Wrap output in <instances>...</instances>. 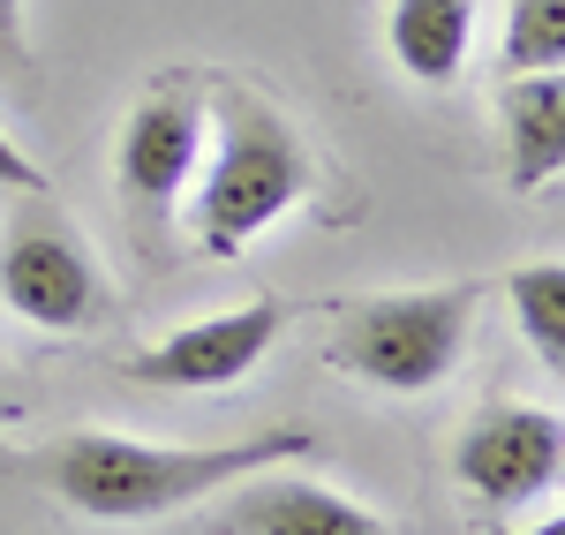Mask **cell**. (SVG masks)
<instances>
[{
  "mask_svg": "<svg viewBox=\"0 0 565 535\" xmlns=\"http://www.w3.org/2000/svg\"><path fill=\"white\" fill-rule=\"evenodd\" d=\"M309 452H317V430H302V422L249 430V438H226V446H151V438H121V430H68L39 460V475L53 483V497L68 513L136 528V521L189 513L212 491H234L264 468H287Z\"/></svg>",
  "mask_w": 565,
  "mask_h": 535,
  "instance_id": "obj_1",
  "label": "cell"
},
{
  "mask_svg": "<svg viewBox=\"0 0 565 535\" xmlns=\"http://www.w3.org/2000/svg\"><path fill=\"white\" fill-rule=\"evenodd\" d=\"M309 196V143L279 106L242 84L204 90V159L189 181V242L204 257H242L271 220Z\"/></svg>",
  "mask_w": 565,
  "mask_h": 535,
  "instance_id": "obj_2",
  "label": "cell"
},
{
  "mask_svg": "<svg viewBox=\"0 0 565 535\" xmlns=\"http://www.w3.org/2000/svg\"><path fill=\"white\" fill-rule=\"evenodd\" d=\"M476 310H482V279L370 295V302L340 310L332 362L362 385H377V393H437L468 355Z\"/></svg>",
  "mask_w": 565,
  "mask_h": 535,
  "instance_id": "obj_3",
  "label": "cell"
},
{
  "mask_svg": "<svg viewBox=\"0 0 565 535\" xmlns=\"http://www.w3.org/2000/svg\"><path fill=\"white\" fill-rule=\"evenodd\" d=\"M0 302L53 340H76L114 317V279L98 271L90 242L45 196H23L0 234Z\"/></svg>",
  "mask_w": 565,
  "mask_h": 535,
  "instance_id": "obj_4",
  "label": "cell"
},
{
  "mask_svg": "<svg viewBox=\"0 0 565 535\" xmlns=\"http://www.w3.org/2000/svg\"><path fill=\"white\" fill-rule=\"evenodd\" d=\"M196 159H204V84L196 76H159L129 106L121 121V143H114V189L129 204V220L143 234H167L196 181Z\"/></svg>",
  "mask_w": 565,
  "mask_h": 535,
  "instance_id": "obj_5",
  "label": "cell"
},
{
  "mask_svg": "<svg viewBox=\"0 0 565 535\" xmlns=\"http://www.w3.org/2000/svg\"><path fill=\"white\" fill-rule=\"evenodd\" d=\"M460 491L476 497L482 513H535V497L558 491L565 475V422L558 407H527V400H490L460 430L452 452Z\"/></svg>",
  "mask_w": 565,
  "mask_h": 535,
  "instance_id": "obj_6",
  "label": "cell"
},
{
  "mask_svg": "<svg viewBox=\"0 0 565 535\" xmlns=\"http://www.w3.org/2000/svg\"><path fill=\"white\" fill-rule=\"evenodd\" d=\"M287 332V302H242V310H212L196 324H181L167 340H151L143 355H129V377L136 385H159V393H226L257 370Z\"/></svg>",
  "mask_w": 565,
  "mask_h": 535,
  "instance_id": "obj_7",
  "label": "cell"
},
{
  "mask_svg": "<svg viewBox=\"0 0 565 535\" xmlns=\"http://www.w3.org/2000/svg\"><path fill=\"white\" fill-rule=\"evenodd\" d=\"M234 513H226V535H385V521L370 505L340 497L332 483H309V475H249L234 483Z\"/></svg>",
  "mask_w": 565,
  "mask_h": 535,
  "instance_id": "obj_8",
  "label": "cell"
},
{
  "mask_svg": "<svg viewBox=\"0 0 565 535\" xmlns=\"http://www.w3.org/2000/svg\"><path fill=\"white\" fill-rule=\"evenodd\" d=\"M565 167V84L558 68H527L505 84V181L535 196Z\"/></svg>",
  "mask_w": 565,
  "mask_h": 535,
  "instance_id": "obj_9",
  "label": "cell"
},
{
  "mask_svg": "<svg viewBox=\"0 0 565 535\" xmlns=\"http://www.w3.org/2000/svg\"><path fill=\"white\" fill-rule=\"evenodd\" d=\"M385 45L399 61V76H415L430 90L460 84V68L476 53V0H392Z\"/></svg>",
  "mask_w": 565,
  "mask_h": 535,
  "instance_id": "obj_10",
  "label": "cell"
},
{
  "mask_svg": "<svg viewBox=\"0 0 565 535\" xmlns=\"http://www.w3.org/2000/svg\"><path fill=\"white\" fill-rule=\"evenodd\" d=\"M505 302H513L521 340L558 370L565 362V257H527V265H513L505 271Z\"/></svg>",
  "mask_w": 565,
  "mask_h": 535,
  "instance_id": "obj_11",
  "label": "cell"
},
{
  "mask_svg": "<svg viewBox=\"0 0 565 535\" xmlns=\"http://www.w3.org/2000/svg\"><path fill=\"white\" fill-rule=\"evenodd\" d=\"M565 61V0H513L505 8V68H558Z\"/></svg>",
  "mask_w": 565,
  "mask_h": 535,
  "instance_id": "obj_12",
  "label": "cell"
},
{
  "mask_svg": "<svg viewBox=\"0 0 565 535\" xmlns=\"http://www.w3.org/2000/svg\"><path fill=\"white\" fill-rule=\"evenodd\" d=\"M0 189H15V196H45V174L8 143V129H0Z\"/></svg>",
  "mask_w": 565,
  "mask_h": 535,
  "instance_id": "obj_13",
  "label": "cell"
},
{
  "mask_svg": "<svg viewBox=\"0 0 565 535\" xmlns=\"http://www.w3.org/2000/svg\"><path fill=\"white\" fill-rule=\"evenodd\" d=\"M0 68H23V0H0Z\"/></svg>",
  "mask_w": 565,
  "mask_h": 535,
  "instance_id": "obj_14",
  "label": "cell"
},
{
  "mask_svg": "<svg viewBox=\"0 0 565 535\" xmlns=\"http://www.w3.org/2000/svg\"><path fill=\"white\" fill-rule=\"evenodd\" d=\"M505 535H565V513H543L535 528H505Z\"/></svg>",
  "mask_w": 565,
  "mask_h": 535,
  "instance_id": "obj_15",
  "label": "cell"
}]
</instances>
